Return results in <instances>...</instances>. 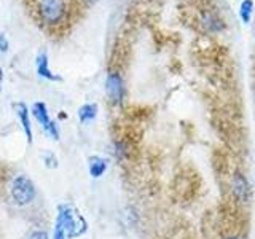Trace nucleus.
I'll return each instance as SVG.
<instances>
[{
	"instance_id": "nucleus-17",
	"label": "nucleus",
	"mask_w": 255,
	"mask_h": 239,
	"mask_svg": "<svg viewBox=\"0 0 255 239\" xmlns=\"http://www.w3.org/2000/svg\"><path fill=\"white\" fill-rule=\"evenodd\" d=\"M2 78H3V70L0 69V85H2Z\"/></svg>"
},
{
	"instance_id": "nucleus-3",
	"label": "nucleus",
	"mask_w": 255,
	"mask_h": 239,
	"mask_svg": "<svg viewBox=\"0 0 255 239\" xmlns=\"http://www.w3.org/2000/svg\"><path fill=\"white\" fill-rule=\"evenodd\" d=\"M38 14L48 26H56L64 19V14H66L64 0H40Z\"/></svg>"
},
{
	"instance_id": "nucleus-5",
	"label": "nucleus",
	"mask_w": 255,
	"mask_h": 239,
	"mask_svg": "<svg viewBox=\"0 0 255 239\" xmlns=\"http://www.w3.org/2000/svg\"><path fill=\"white\" fill-rule=\"evenodd\" d=\"M231 191H233V198L239 204H249L252 199V187L247 177L243 172H236L233 182H231Z\"/></svg>"
},
{
	"instance_id": "nucleus-12",
	"label": "nucleus",
	"mask_w": 255,
	"mask_h": 239,
	"mask_svg": "<svg viewBox=\"0 0 255 239\" xmlns=\"http://www.w3.org/2000/svg\"><path fill=\"white\" fill-rule=\"evenodd\" d=\"M43 159H45V166L46 167H51V169H54V167H58V158H56L51 151H46V153L43 155Z\"/></svg>"
},
{
	"instance_id": "nucleus-4",
	"label": "nucleus",
	"mask_w": 255,
	"mask_h": 239,
	"mask_svg": "<svg viewBox=\"0 0 255 239\" xmlns=\"http://www.w3.org/2000/svg\"><path fill=\"white\" fill-rule=\"evenodd\" d=\"M32 115L35 117V120L38 121V124L42 126V129L48 134L51 135V139L58 140L59 139V127L58 124H56L54 120L50 117V114H48V107L45 106L43 102H35L34 106H32Z\"/></svg>"
},
{
	"instance_id": "nucleus-7",
	"label": "nucleus",
	"mask_w": 255,
	"mask_h": 239,
	"mask_svg": "<svg viewBox=\"0 0 255 239\" xmlns=\"http://www.w3.org/2000/svg\"><path fill=\"white\" fill-rule=\"evenodd\" d=\"M35 67H37V74L42 77V78H46V80H51V82H61V77L53 74V70L50 69V61H48V54L45 51L38 53L37 58H35Z\"/></svg>"
},
{
	"instance_id": "nucleus-1",
	"label": "nucleus",
	"mask_w": 255,
	"mask_h": 239,
	"mask_svg": "<svg viewBox=\"0 0 255 239\" xmlns=\"http://www.w3.org/2000/svg\"><path fill=\"white\" fill-rule=\"evenodd\" d=\"M56 228L64 231L66 238H78L86 233L88 223L80 214L75 212L74 207L67 204L58 206V217H56Z\"/></svg>"
},
{
	"instance_id": "nucleus-11",
	"label": "nucleus",
	"mask_w": 255,
	"mask_h": 239,
	"mask_svg": "<svg viewBox=\"0 0 255 239\" xmlns=\"http://www.w3.org/2000/svg\"><path fill=\"white\" fill-rule=\"evenodd\" d=\"M254 13V0H243L239 5V18L244 24H251Z\"/></svg>"
},
{
	"instance_id": "nucleus-14",
	"label": "nucleus",
	"mask_w": 255,
	"mask_h": 239,
	"mask_svg": "<svg viewBox=\"0 0 255 239\" xmlns=\"http://www.w3.org/2000/svg\"><path fill=\"white\" fill-rule=\"evenodd\" d=\"M8 48H10V43H8V38L5 37V34H0V53H6Z\"/></svg>"
},
{
	"instance_id": "nucleus-15",
	"label": "nucleus",
	"mask_w": 255,
	"mask_h": 239,
	"mask_svg": "<svg viewBox=\"0 0 255 239\" xmlns=\"http://www.w3.org/2000/svg\"><path fill=\"white\" fill-rule=\"evenodd\" d=\"M53 239H66V235H64L62 230L54 228V236H53Z\"/></svg>"
},
{
	"instance_id": "nucleus-2",
	"label": "nucleus",
	"mask_w": 255,
	"mask_h": 239,
	"mask_svg": "<svg viewBox=\"0 0 255 239\" xmlns=\"http://www.w3.org/2000/svg\"><path fill=\"white\" fill-rule=\"evenodd\" d=\"M10 196L14 204L18 206H29L35 199V185L27 175L19 174L11 180L10 185Z\"/></svg>"
},
{
	"instance_id": "nucleus-16",
	"label": "nucleus",
	"mask_w": 255,
	"mask_h": 239,
	"mask_svg": "<svg viewBox=\"0 0 255 239\" xmlns=\"http://www.w3.org/2000/svg\"><path fill=\"white\" fill-rule=\"evenodd\" d=\"M225 239H243L241 236H236V235H230V236H227Z\"/></svg>"
},
{
	"instance_id": "nucleus-10",
	"label": "nucleus",
	"mask_w": 255,
	"mask_h": 239,
	"mask_svg": "<svg viewBox=\"0 0 255 239\" xmlns=\"http://www.w3.org/2000/svg\"><path fill=\"white\" fill-rule=\"evenodd\" d=\"M96 117H98V106L96 104H85L78 109V118L82 123L93 121Z\"/></svg>"
},
{
	"instance_id": "nucleus-8",
	"label": "nucleus",
	"mask_w": 255,
	"mask_h": 239,
	"mask_svg": "<svg viewBox=\"0 0 255 239\" xmlns=\"http://www.w3.org/2000/svg\"><path fill=\"white\" fill-rule=\"evenodd\" d=\"M14 110H16V117H18L19 123L24 129V134H26L27 142H32V124H30V112L27 109V106L24 102H18L14 104Z\"/></svg>"
},
{
	"instance_id": "nucleus-6",
	"label": "nucleus",
	"mask_w": 255,
	"mask_h": 239,
	"mask_svg": "<svg viewBox=\"0 0 255 239\" xmlns=\"http://www.w3.org/2000/svg\"><path fill=\"white\" fill-rule=\"evenodd\" d=\"M106 91L114 104H122L125 99V82L118 72H109L106 78Z\"/></svg>"
},
{
	"instance_id": "nucleus-18",
	"label": "nucleus",
	"mask_w": 255,
	"mask_h": 239,
	"mask_svg": "<svg viewBox=\"0 0 255 239\" xmlns=\"http://www.w3.org/2000/svg\"><path fill=\"white\" fill-rule=\"evenodd\" d=\"M86 3H94V2H98V0H85Z\"/></svg>"
},
{
	"instance_id": "nucleus-13",
	"label": "nucleus",
	"mask_w": 255,
	"mask_h": 239,
	"mask_svg": "<svg viewBox=\"0 0 255 239\" xmlns=\"http://www.w3.org/2000/svg\"><path fill=\"white\" fill-rule=\"evenodd\" d=\"M26 239H50V236H48V233L43 230H35V231H32Z\"/></svg>"
},
{
	"instance_id": "nucleus-9",
	"label": "nucleus",
	"mask_w": 255,
	"mask_h": 239,
	"mask_svg": "<svg viewBox=\"0 0 255 239\" xmlns=\"http://www.w3.org/2000/svg\"><path fill=\"white\" fill-rule=\"evenodd\" d=\"M88 169H90L91 177L99 179L107 171V159L102 156H91L88 159Z\"/></svg>"
}]
</instances>
